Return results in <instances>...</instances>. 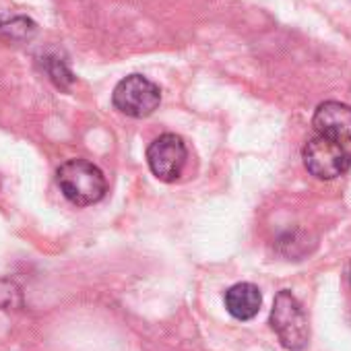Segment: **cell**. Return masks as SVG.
I'll return each instance as SVG.
<instances>
[{
    "label": "cell",
    "mask_w": 351,
    "mask_h": 351,
    "mask_svg": "<svg viewBox=\"0 0 351 351\" xmlns=\"http://www.w3.org/2000/svg\"><path fill=\"white\" fill-rule=\"evenodd\" d=\"M349 283H351V271H349Z\"/></svg>",
    "instance_id": "obj_10"
},
{
    "label": "cell",
    "mask_w": 351,
    "mask_h": 351,
    "mask_svg": "<svg viewBox=\"0 0 351 351\" xmlns=\"http://www.w3.org/2000/svg\"><path fill=\"white\" fill-rule=\"evenodd\" d=\"M271 326L279 337V343L289 351H302L310 339V326L306 312L298 298L283 289L275 295L271 310Z\"/></svg>",
    "instance_id": "obj_2"
},
{
    "label": "cell",
    "mask_w": 351,
    "mask_h": 351,
    "mask_svg": "<svg viewBox=\"0 0 351 351\" xmlns=\"http://www.w3.org/2000/svg\"><path fill=\"white\" fill-rule=\"evenodd\" d=\"M36 36V23L21 15H0V38L9 42H23Z\"/></svg>",
    "instance_id": "obj_8"
},
{
    "label": "cell",
    "mask_w": 351,
    "mask_h": 351,
    "mask_svg": "<svg viewBox=\"0 0 351 351\" xmlns=\"http://www.w3.org/2000/svg\"><path fill=\"white\" fill-rule=\"evenodd\" d=\"M112 101L116 110L130 118H147L159 108L161 91L147 77L130 75L114 87Z\"/></svg>",
    "instance_id": "obj_4"
},
{
    "label": "cell",
    "mask_w": 351,
    "mask_h": 351,
    "mask_svg": "<svg viewBox=\"0 0 351 351\" xmlns=\"http://www.w3.org/2000/svg\"><path fill=\"white\" fill-rule=\"evenodd\" d=\"M302 159L306 169L318 180H335L351 167V153L345 145L320 134L312 136L304 145Z\"/></svg>",
    "instance_id": "obj_3"
},
{
    "label": "cell",
    "mask_w": 351,
    "mask_h": 351,
    "mask_svg": "<svg viewBox=\"0 0 351 351\" xmlns=\"http://www.w3.org/2000/svg\"><path fill=\"white\" fill-rule=\"evenodd\" d=\"M42 64H44V71L46 75L62 89H66L69 85L75 83V77L71 73V69L66 66V62L62 58H56V56H44L42 58Z\"/></svg>",
    "instance_id": "obj_9"
},
{
    "label": "cell",
    "mask_w": 351,
    "mask_h": 351,
    "mask_svg": "<svg viewBox=\"0 0 351 351\" xmlns=\"http://www.w3.org/2000/svg\"><path fill=\"white\" fill-rule=\"evenodd\" d=\"M312 126L320 136L337 143L351 141V106L341 101H324L316 108Z\"/></svg>",
    "instance_id": "obj_6"
},
{
    "label": "cell",
    "mask_w": 351,
    "mask_h": 351,
    "mask_svg": "<svg viewBox=\"0 0 351 351\" xmlns=\"http://www.w3.org/2000/svg\"><path fill=\"white\" fill-rule=\"evenodd\" d=\"M56 180L62 195L77 207L95 205L108 193L104 171L87 159L64 161L56 171Z\"/></svg>",
    "instance_id": "obj_1"
},
{
    "label": "cell",
    "mask_w": 351,
    "mask_h": 351,
    "mask_svg": "<svg viewBox=\"0 0 351 351\" xmlns=\"http://www.w3.org/2000/svg\"><path fill=\"white\" fill-rule=\"evenodd\" d=\"M189 149L182 136L165 132L157 136L147 149V163L153 176L161 182H173L180 178V173L186 165Z\"/></svg>",
    "instance_id": "obj_5"
},
{
    "label": "cell",
    "mask_w": 351,
    "mask_h": 351,
    "mask_svg": "<svg viewBox=\"0 0 351 351\" xmlns=\"http://www.w3.org/2000/svg\"><path fill=\"white\" fill-rule=\"evenodd\" d=\"M223 302L236 320H252L263 306V295L254 283H236L226 291Z\"/></svg>",
    "instance_id": "obj_7"
}]
</instances>
